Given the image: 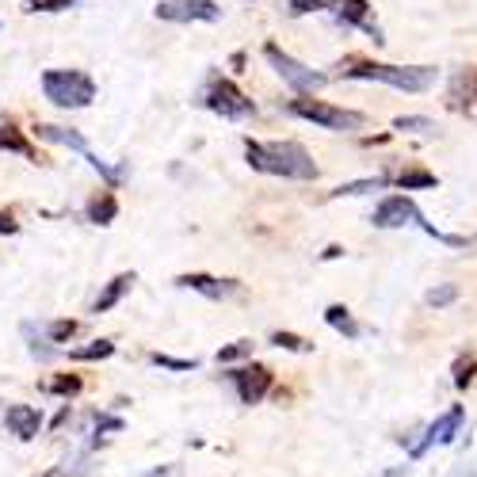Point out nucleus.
Segmentation results:
<instances>
[{"mask_svg":"<svg viewBox=\"0 0 477 477\" xmlns=\"http://www.w3.org/2000/svg\"><path fill=\"white\" fill-rule=\"evenodd\" d=\"M245 157L257 173L283 180H317V164L298 142H245Z\"/></svg>","mask_w":477,"mask_h":477,"instance_id":"obj_1","label":"nucleus"},{"mask_svg":"<svg viewBox=\"0 0 477 477\" xmlns=\"http://www.w3.org/2000/svg\"><path fill=\"white\" fill-rule=\"evenodd\" d=\"M340 77L348 80H379L389 84V89H401V92H428L435 84V70L432 65H374V61H360L351 70H340Z\"/></svg>","mask_w":477,"mask_h":477,"instance_id":"obj_2","label":"nucleus"},{"mask_svg":"<svg viewBox=\"0 0 477 477\" xmlns=\"http://www.w3.org/2000/svg\"><path fill=\"white\" fill-rule=\"evenodd\" d=\"M42 92L58 108H89L96 99V84L80 70H50L42 73Z\"/></svg>","mask_w":477,"mask_h":477,"instance_id":"obj_3","label":"nucleus"},{"mask_svg":"<svg viewBox=\"0 0 477 477\" xmlns=\"http://www.w3.org/2000/svg\"><path fill=\"white\" fill-rule=\"evenodd\" d=\"M286 111L298 115V118H310V123L325 126V130H360L367 118L360 111H344V108H332L325 99H291Z\"/></svg>","mask_w":477,"mask_h":477,"instance_id":"obj_4","label":"nucleus"},{"mask_svg":"<svg viewBox=\"0 0 477 477\" xmlns=\"http://www.w3.org/2000/svg\"><path fill=\"white\" fill-rule=\"evenodd\" d=\"M202 108H210L214 115L221 118H248V115H257V104L237 89L233 80H210V89L202 92Z\"/></svg>","mask_w":477,"mask_h":477,"instance_id":"obj_5","label":"nucleus"},{"mask_svg":"<svg viewBox=\"0 0 477 477\" xmlns=\"http://www.w3.org/2000/svg\"><path fill=\"white\" fill-rule=\"evenodd\" d=\"M264 58H267V65L276 70L286 84H291L295 92H317L321 84H325V73H313V70H305L302 61H295L291 54H283V50L276 46V42H267L264 46Z\"/></svg>","mask_w":477,"mask_h":477,"instance_id":"obj_6","label":"nucleus"},{"mask_svg":"<svg viewBox=\"0 0 477 477\" xmlns=\"http://www.w3.org/2000/svg\"><path fill=\"white\" fill-rule=\"evenodd\" d=\"M370 221L379 229H401V226H420V229H428V221H424V214L416 210V202L408 199V195H389L382 199L379 207H374Z\"/></svg>","mask_w":477,"mask_h":477,"instance_id":"obj_7","label":"nucleus"},{"mask_svg":"<svg viewBox=\"0 0 477 477\" xmlns=\"http://www.w3.org/2000/svg\"><path fill=\"white\" fill-rule=\"evenodd\" d=\"M153 12H157V20H168V23H218L221 20V8L214 0H161Z\"/></svg>","mask_w":477,"mask_h":477,"instance_id":"obj_8","label":"nucleus"},{"mask_svg":"<svg viewBox=\"0 0 477 477\" xmlns=\"http://www.w3.org/2000/svg\"><path fill=\"white\" fill-rule=\"evenodd\" d=\"M229 379L237 386L241 405H260L267 398V389H271V370H264V367H241V370H233Z\"/></svg>","mask_w":477,"mask_h":477,"instance_id":"obj_9","label":"nucleus"},{"mask_svg":"<svg viewBox=\"0 0 477 477\" xmlns=\"http://www.w3.org/2000/svg\"><path fill=\"white\" fill-rule=\"evenodd\" d=\"M463 420H466V408H463V405H451L447 413H443V416H439V420L432 424V428L424 432V439H420L416 447H413V458H420L424 451L432 447V443H454L458 428H463Z\"/></svg>","mask_w":477,"mask_h":477,"instance_id":"obj_10","label":"nucleus"},{"mask_svg":"<svg viewBox=\"0 0 477 477\" xmlns=\"http://www.w3.org/2000/svg\"><path fill=\"white\" fill-rule=\"evenodd\" d=\"M5 420H8V432L15 439H35L42 432V413L35 405H8Z\"/></svg>","mask_w":477,"mask_h":477,"instance_id":"obj_11","label":"nucleus"},{"mask_svg":"<svg viewBox=\"0 0 477 477\" xmlns=\"http://www.w3.org/2000/svg\"><path fill=\"white\" fill-rule=\"evenodd\" d=\"M176 283H180V286H187V291H199L202 298H210V302H221V298L237 295V283H233V279H214V276H202V271H192V276H180Z\"/></svg>","mask_w":477,"mask_h":477,"instance_id":"obj_12","label":"nucleus"},{"mask_svg":"<svg viewBox=\"0 0 477 477\" xmlns=\"http://www.w3.org/2000/svg\"><path fill=\"white\" fill-rule=\"evenodd\" d=\"M336 15H340L344 23H351V27H363L374 42H386V39H382V31H379V23L370 20V5H367V0H340Z\"/></svg>","mask_w":477,"mask_h":477,"instance_id":"obj_13","label":"nucleus"},{"mask_svg":"<svg viewBox=\"0 0 477 477\" xmlns=\"http://www.w3.org/2000/svg\"><path fill=\"white\" fill-rule=\"evenodd\" d=\"M130 286H134V271H123V276H115V279L104 286V291H99V298H96V305H92V313L115 310V305L130 295Z\"/></svg>","mask_w":477,"mask_h":477,"instance_id":"obj_14","label":"nucleus"},{"mask_svg":"<svg viewBox=\"0 0 477 477\" xmlns=\"http://www.w3.org/2000/svg\"><path fill=\"white\" fill-rule=\"evenodd\" d=\"M35 134H39L42 142H54V145H70V149H77V153H92V149H89V142H84V134H77V130H70V126L39 123V126H35Z\"/></svg>","mask_w":477,"mask_h":477,"instance_id":"obj_15","label":"nucleus"},{"mask_svg":"<svg viewBox=\"0 0 477 477\" xmlns=\"http://www.w3.org/2000/svg\"><path fill=\"white\" fill-rule=\"evenodd\" d=\"M115 214H118V202H115L111 192H99V195L89 202V221H96V226H111Z\"/></svg>","mask_w":477,"mask_h":477,"instance_id":"obj_16","label":"nucleus"},{"mask_svg":"<svg viewBox=\"0 0 477 477\" xmlns=\"http://www.w3.org/2000/svg\"><path fill=\"white\" fill-rule=\"evenodd\" d=\"M0 149H8V153H20V157H27V161H35V153H31V145H27V138L20 130H15L12 123L8 126H0Z\"/></svg>","mask_w":477,"mask_h":477,"instance_id":"obj_17","label":"nucleus"},{"mask_svg":"<svg viewBox=\"0 0 477 477\" xmlns=\"http://www.w3.org/2000/svg\"><path fill=\"white\" fill-rule=\"evenodd\" d=\"M325 321H329V325H332L336 332H344L348 340H355V336H360V325H355V321H351V313L344 310V305H329V310H325Z\"/></svg>","mask_w":477,"mask_h":477,"instance_id":"obj_18","label":"nucleus"},{"mask_svg":"<svg viewBox=\"0 0 477 477\" xmlns=\"http://www.w3.org/2000/svg\"><path fill=\"white\" fill-rule=\"evenodd\" d=\"M108 355H115V344H111V340H92L89 348H77V351H73V360L96 363V360H108Z\"/></svg>","mask_w":477,"mask_h":477,"instance_id":"obj_19","label":"nucleus"},{"mask_svg":"<svg viewBox=\"0 0 477 477\" xmlns=\"http://www.w3.org/2000/svg\"><path fill=\"white\" fill-rule=\"evenodd\" d=\"M386 187V180L382 176H374V180H355V183H340L336 187V199H344V195H367V192H382Z\"/></svg>","mask_w":477,"mask_h":477,"instance_id":"obj_20","label":"nucleus"},{"mask_svg":"<svg viewBox=\"0 0 477 477\" xmlns=\"http://www.w3.org/2000/svg\"><path fill=\"white\" fill-rule=\"evenodd\" d=\"M398 187H401V192H420V187H435V176L432 173H416V168H413V173L398 176Z\"/></svg>","mask_w":477,"mask_h":477,"instance_id":"obj_21","label":"nucleus"},{"mask_svg":"<svg viewBox=\"0 0 477 477\" xmlns=\"http://www.w3.org/2000/svg\"><path fill=\"white\" fill-rule=\"evenodd\" d=\"M252 355V340H237V344H226L218 351V363H241Z\"/></svg>","mask_w":477,"mask_h":477,"instance_id":"obj_22","label":"nucleus"},{"mask_svg":"<svg viewBox=\"0 0 477 477\" xmlns=\"http://www.w3.org/2000/svg\"><path fill=\"white\" fill-rule=\"evenodd\" d=\"M340 0H291V15H305V12H336Z\"/></svg>","mask_w":477,"mask_h":477,"instance_id":"obj_23","label":"nucleus"},{"mask_svg":"<svg viewBox=\"0 0 477 477\" xmlns=\"http://www.w3.org/2000/svg\"><path fill=\"white\" fill-rule=\"evenodd\" d=\"M394 126L398 130H408V134H432L435 130V123H432V118H424V115H401Z\"/></svg>","mask_w":477,"mask_h":477,"instance_id":"obj_24","label":"nucleus"},{"mask_svg":"<svg viewBox=\"0 0 477 477\" xmlns=\"http://www.w3.org/2000/svg\"><path fill=\"white\" fill-rule=\"evenodd\" d=\"M458 298V286L454 283H439L428 291V305H435V310H443V305H451Z\"/></svg>","mask_w":477,"mask_h":477,"instance_id":"obj_25","label":"nucleus"},{"mask_svg":"<svg viewBox=\"0 0 477 477\" xmlns=\"http://www.w3.org/2000/svg\"><path fill=\"white\" fill-rule=\"evenodd\" d=\"M271 344H279V348H286V351H310V348H313L310 340H302V336H295V332H276V336H271Z\"/></svg>","mask_w":477,"mask_h":477,"instance_id":"obj_26","label":"nucleus"},{"mask_svg":"<svg viewBox=\"0 0 477 477\" xmlns=\"http://www.w3.org/2000/svg\"><path fill=\"white\" fill-rule=\"evenodd\" d=\"M153 363L164 367V370H195V360H173V355H153Z\"/></svg>","mask_w":477,"mask_h":477,"instance_id":"obj_27","label":"nucleus"},{"mask_svg":"<svg viewBox=\"0 0 477 477\" xmlns=\"http://www.w3.org/2000/svg\"><path fill=\"white\" fill-rule=\"evenodd\" d=\"M73 332H77V321H54V325H50V340H54V344L70 340Z\"/></svg>","mask_w":477,"mask_h":477,"instance_id":"obj_28","label":"nucleus"},{"mask_svg":"<svg viewBox=\"0 0 477 477\" xmlns=\"http://www.w3.org/2000/svg\"><path fill=\"white\" fill-rule=\"evenodd\" d=\"M46 389H50V394H77V389H80V379H77V374H70V379L46 382Z\"/></svg>","mask_w":477,"mask_h":477,"instance_id":"obj_29","label":"nucleus"},{"mask_svg":"<svg viewBox=\"0 0 477 477\" xmlns=\"http://www.w3.org/2000/svg\"><path fill=\"white\" fill-rule=\"evenodd\" d=\"M73 5H80V0H35L31 12H65V8H73Z\"/></svg>","mask_w":477,"mask_h":477,"instance_id":"obj_30","label":"nucleus"},{"mask_svg":"<svg viewBox=\"0 0 477 477\" xmlns=\"http://www.w3.org/2000/svg\"><path fill=\"white\" fill-rule=\"evenodd\" d=\"M473 360H466V363H458V370H454V386H466L470 379H473Z\"/></svg>","mask_w":477,"mask_h":477,"instance_id":"obj_31","label":"nucleus"},{"mask_svg":"<svg viewBox=\"0 0 477 477\" xmlns=\"http://www.w3.org/2000/svg\"><path fill=\"white\" fill-rule=\"evenodd\" d=\"M0 233H20V226H15V218L0 210Z\"/></svg>","mask_w":477,"mask_h":477,"instance_id":"obj_32","label":"nucleus"},{"mask_svg":"<svg viewBox=\"0 0 477 477\" xmlns=\"http://www.w3.org/2000/svg\"><path fill=\"white\" fill-rule=\"evenodd\" d=\"M321 257H325V260H336V257H344V248H340V245H329L325 252H321Z\"/></svg>","mask_w":477,"mask_h":477,"instance_id":"obj_33","label":"nucleus"}]
</instances>
